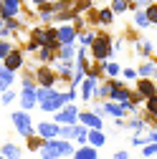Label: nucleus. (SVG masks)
Here are the masks:
<instances>
[{"mask_svg": "<svg viewBox=\"0 0 157 159\" xmlns=\"http://www.w3.org/2000/svg\"><path fill=\"white\" fill-rule=\"evenodd\" d=\"M86 53H89L86 48H78V51H76V58H78V61H86Z\"/></svg>", "mask_w": 157, "mask_h": 159, "instance_id": "a19ab883", "label": "nucleus"}, {"mask_svg": "<svg viewBox=\"0 0 157 159\" xmlns=\"http://www.w3.org/2000/svg\"><path fill=\"white\" fill-rule=\"evenodd\" d=\"M124 76H127V78H134V76H137V71H132V68H127V71H124Z\"/></svg>", "mask_w": 157, "mask_h": 159, "instance_id": "a18cd8bd", "label": "nucleus"}, {"mask_svg": "<svg viewBox=\"0 0 157 159\" xmlns=\"http://www.w3.org/2000/svg\"><path fill=\"white\" fill-rule=\"evenodd\" d=\"M23 63H26V56H23V51L21 48H13L8 56H5V61H3V68H8V71H18V68H23Z\"/></svg>", "mask_w": 157, "mask_h": 159, "instance_id": "6e6552de", "label": "nucleus"}, {"mask_svg": "<svg viewBox=\"0 0 157 159\" xmlns=\"http://www.w3.org/2000/svg\"><path fill=\"white\" fill-rule=\"evenodd\" d=\"M142 154H145V157H155V154H157V142H152V144H147V147L142 149Z\"/></svg>", "mask_w": 157, "mask_h": 159, "instance_id": "4c0bfd02", "label": "nucleus"}, {"mask_svg": "<svg viewBox=\"0 0 157 159\" xmlns=\"http://www.w3.org/2000/svg\"><path fill=\"white\" fill-rule=\"evenodd\" d=\"M155 89H157V84H155Z\"/></svg>", "mask_w": 157, "mask_h": 159, "instance_id": "3c124183", "label": "nucleus"}, {"mask_svg": "<svg viewBox=\"0 0 157 159\" xmlns=\"http://www.w3.org/2000/svg\"><path fill=\"white\" fill-rule=\"evenodd\" d=\"M5 23V28L10 30V33H18V30H21L23 25H21V20H18V18H10V20H3Z\"/></svg>", "mask_w": 157, "mask_h": 159, "instance_id": "c756f323", "label": "nucleus"}, {"mask_svg": "<svg viewBox=\"0 0 157 159\" xmlns=\"http://www.w3.org/2000/svg\"><path fill=\"white\" fill-rule=\"evenodd\" d=\"M112 18H114V15H112V10H109V8H102V10H99V20H102V23H107V25H109V23H112Z\"/></svg>", "mask_w": 157, "mask_h": 159, "instance_id": "7c9ffc66", "label": "nucleus"}, {"mask_svg": "<svg viewBox=\"0 0 157 159\" xmlns=\"http://www.w3.org/2000/svg\"><path fill=\"white\" fill-rule=\"evenodd\" d=\"M36 89H38V86H26V89H21V106H23V111L36 109V104H38Z\"/></svg>", "mask_w": 157, "mask_h": 159, "instance_id": "9b49d317", "label": "nucleus"}, {"mask_svg": "<svg viewBox=\"0 0 157 159\" xmlns=\"http://www.w3.org/2000/svg\"><path fill=\"white\" fill-rule=\"evenodd\" d=\"M13 81H15V73L8 68H0V93H5L13 86Z\"/></svg>", "mask_w": 157, "mask_h": 159, "instance_id": "2eb2a0df", "label": "nucleus"}, {"mask_svg": "<svg viewBox=\"0 0 157 159\" xmlns=\"http://www.w3.org/2000/svg\"><path fill=\"white\" fill-rule=\"evenodd\" d=\"M53 56H56V51H51V48H38V61H41V63L53 61Z\"/></svg>", "mask_w": 157, "mask_h": 159, "instance_id": "a878e982", "label": "nucleus"}, {"mask_svg": "<svg viewBox=\"0 0 157 159\" xmlns=\"http://www.w3.org/2000/svg\"><path fill=\"white\" fill-rule=\"evenodd\" d=\"M10 119H13V126H15V131L21 134L23 139H28V136H33V121H31V114L28 111H13L10 114Z\"/></svg>", "mask_w": 157, "mask_h": 159, "instance_id": "7ed1b4c3", "label": "nucleus"}, {"mask_svg": "<svg viewBox=\"0 0 157 159\" xmlns=\"http://www.w3.org/2000/svg\"><path fill=\"white\" fill-rule=\"evenodd\" d=\"M155 68H157V66H155L152 61H147V63H142V66H140V76H142V78H145V76H152V73H155Z\"/></svg>", "mask_w": 157, "mask_h": 159, "instance_id": "c85d7f7f", "label": "nucleus"}, {"mask_svg": "<svg viewBox=\"0 0 157 159\" xmlns=\"http://www.w3.org/2000/svg\"><path fill=\"white\" fill-rule=\"evenodd\" d=\"M36 96H38V106H41V111H48V114H56L61 111L69 101H66V93L56 91V89H36Z\"/></svg>", "mask_w": 157, "mask_h": 159, "instance_id": "f257e3e1", "label": "nucleus"}, {"mask_svg": "<svg viewBox=\"0 0 157 159\" xmlns=\"http://www.w3.org/2000/svg\"><path fill=\"white\" fill-rule=\"evenodd\" d=\"M147 111H150L152 116H157V93H155L152 98H147Z\"/></svg>", "mask_w": 157, "mask_h": 159, "instance_id": "72a5a7b5", "label": "nucleus"}, {"mask_svg": "<svg viewBox=\"0 0 157 159\" xmlns=\"http://www.w3.org/2000/svg\"><path fill=\"white\" fill-rule=\"evenodd\" d=\"M13 51V46L8 43V41H0V58H3V61H5V56Z\"/></svg>", "mask_w": 157, "mask_h": 159, "instance_id": "c9c22d12", "label": "nucleus"}, {"mask_svg": "<svg viewBox=\"0 0 157 159\" xmlns=\"http://www.w3.org/2000/svg\"><path fill=\"white\" fill-rule=\"evenodd\" d=\"M96 86H99V78H94V76H86L84 78V81H81V101H91Z\"/></svg>", "mask_w": 157, "mask_h": 159, "instance_id": "4468645a", "label": "nucleus"}, {"mask_svg": "<svg viewBox=\"0 0 157 159\" xmlns=\"http://www.w3.org/2000/svg\"><path fill=\"white\" fill-rule=\"evenodd\" d=\"M41 159H61V157H74V144L64 142V139H51V142L41 144Z\"/></svg>", "mask_w": 157, "mask_h": 159, "instance_id": "f03ea898", "label": "nucleus"}, {"mask_svg": "<svg viewBox=\"0 0 157 159\" xmlns=\"http://www.w3.org/2000/svg\"><path fill=\"white\" fill-rule=\"evenodd\" d=\"M104 142H107V136H104L102 129H89V142H86L89 147H94V149L96 147H104Z\"/></svg>", "mask_w": 157, "mask_h": 159, "instance_id": "a211bd4d", "label": "nucleus"}, {"mask_svg": "<svg viewBox=\"0 0 157 159\" xmlns=\"http://www.w3.org/2000/svg\"><path fill=\"white\" fill-rule=\"evenodd\" d=\"M76 129H78V124H66V126H58V139L69 142V139H74V136H76Z\"/></svg>", "mask_w": 157, "mask_h": 159, "instance_id": "412c9836", "label": "nucleus"}, {"mask_svg": "<svg viewBox=\"0 0 157 159\" xmlns=\"http://www.w3.org/2000/svg\"><path fill=\"white\" fill-rule=\"evenodd\" d=\"M134 3H140V5L145 3V5H150V0H134Z\"/></svg>", "mask_w": 157, "mask_h": 159, "instance_id": "49530a36", "label": "nucleus"}, {"mask_svg": "<svg viewBox=\"0 0 157 159\" xmlns=\"http://www.w3.org/2000/svg\"><path fill=\"white\" fill-rule=\"evenodd\" d=\"M76 30H74V25H69V23H61L56 28V41H58V46H66V43H74L76 41Z\"/></svg>", "mask_w": 157, "mask_h": 159, "instance_id": "1a4fd4ad", "label": "nucleus"}, {"mask_svg": "<svg viewBox=\"0 0 157 159\" xmlns=\"http://www.w3.org/2000/svg\"><path fill=\"white\" fill-rule=\"evenodd\" d=\"M23 8V0H3L0 3V18L3 20H10V18H18Z\"/></svg>", "mask_w": 157, "mask_h": 159, "instance_id": "0eeeda50", "label": "nucleus"}, {"mask_svg": "<svg viewBox=\"0 0 157 159\" xmlns=\"http://www.w3.org/2000/svg\"><path fill=\"white\" fill-rule=\"evenodd\" d=\"M74 71H76V66H74L71 61H58L56 76H58V78H69V81H71V76H74Z\"/></svg>", "mask_w": 157, "mask_h": 159, "instance_id": "dca6fc26", "label": "nucleus"}, {"mask_svg": "<svg viewBox=\"0 0 157 159\" xmlns=\"http://www.w3.org/2000/svg\"><path fill=\"white\" fill-rule=\"evenodd\" d=\"M36 134L43 139V142H51V139H58V124L53 121H41L36 126Z\"/></svg>", "mask_w": 157, "mask_h": 159, "instance_id": "9d476101", "label": "nucleus"}, {"mask_svg": "<svg viewBox=\"0 0 157 159\" xmlns=\"http://www.w3.org/2000/svg\"><path fill=\"white\" fill-rule=\"evenodd\" d=\"M0 3H3V0H0Z\"/></svg>", "mask_w": 157, "mask_h": 159, "instance_id": "603ef678", "label": "nucleus"}, {"mask_svg": "<svg viewBox=\"0 0 157 159\" xmlns=\"http://www.w3.org/2000/svg\"><path fill=\"white\" fill-rule=\"evenodd\" d=\"M129 0H112V10L114 13H124V10H129Z\"/></svg>", "mask_w": 157, "mask_h": 159, "instance_id": "cd10ccee", "label": "nucleus"}, {"mask_svg": "<svg viewBox=\"0 0 157 159\" xmlns=\"http://www.w3.org/2000/svg\"><path fill=\"white\" fill-rule=\"evenodd\" d=\"M0 154H3L5 159H21V149H18L15 144H3V149H0Z\"/></svg>", "mask_w": 157, "mask_h": 159, "instance_id": "4be33fe9", "label": "nucleus"}, {"mask_svg": "<svg viewBox=\"0 0 157 159\" xmlns=\"http://www.w3.org/2000/svg\"><path fill=\"white\" fill-rule=\"evenodd\" d=\"M74 98H76V89H69V91H66V101L71 104V101H74Z\"/></svg>", "mask_w": 157, "mask_h": 159, "instance_id": "79ce46f5", "label": "nucleus"}, {"mask_svg": "<svg viewBox=\"0 0 157 159\" xmlns=\"http://www.w3.org/2000/svg\"><path fill=\"white\" fill-rule=\"evenodd\" d=\"M145 13H147V20L150 23H157V5H147Z\"/></svg>", "mask_w": 157, "mask_h": 159, "instance_id": "2f4dec72", "label": "nucleus"}, {"mask_svg": "<svg viewBox=\"0 0 157 159\" xmlns=\"http://www.w3.org/2000/svg\"><path fill=\"white\" fill-rule=\"evenodd\" d=\"M74 139H76V142L84 147V144L89 142V129H86V126H78V129H76V136H74Z\"/></svg>", "mask_w": 157, "mask_h": 159, "instance_id": "bb28decb", "label": "nucleus"}, {"mask_svg": "<svg viewBox=\"0 0 157 159\" xmlns=\"http://www.w3.org/2000/svg\"><path fill=\"white\" fill-rule=\"evenodd\" d=\"M31 3H33L36 8H41V5H46V3H53V0H31Z\"/></svg>", "mask_w": 157, "mask_h": 159, "instance_id": "37998d69", "label": "nucleus"}, {"mask_svg": "<svg viewBox=\"0 0 157 159\" xmlns=\"http://www.w3.org/2000/svg\"><path fill=\"white\" fill-rule=\"evenodd\" d=\"M127 126H129V129H137V131H142V129H145V121H142L140 116H134V119H132V121H129Z\"/></svg>", "mask_w": 157, "mask_h": 159, "instance_id": "f704fd0d", "label": "nucleus"}, {"mask_svg": "<svg viewBox=\"0 0 157 159\" xmlns=\"http://www.w3.org/2000/svg\"><path fill=\"white\" fill-rule=\"evenodd\" d=\"M112 86H114V81H107V84H102V86H96L94 96H99V98H109V93H112Z\"/></svg>", "mask_w": 157, "mask_h": 159, "instance_id": "5701e85b", "label": "nucleus"}, {"mask_svg": "<svg viewBox=\"0 0 157 159\" xmlns=\"http://www.w3.org/2000/svg\"><path fill=\"white\" fill-rule=\"evenodd\" d=\"M134 25H137V28H147V25H150L145 10H134Z\"/></svg>", "mask_w": 157, "mask_h": 159, "instance_id": "b1692460", "label": "nucleus"}, {"mask_svg": "<svg viewBox=\"0 0 157 159\" xmlns=\"http://www.w3.org/2000/svg\"><path fill=\"white\" fill-rule=\"evenodd\" d=\"M137 48H140V51H142L145 56H150V53H152V43H150V41H142V43L137 46Z\"/></svg>", "mask_w": 157, "mask_h": 159, "instance_id": "58836bf2", "label": "nucleus"}, {"mask_svg": "<svg viewBox=\"0 0 157 159\" xmlns=\"http://www.w3.org/2000/svg\"><path fill=\"white\" fill-rule=\"evenodd\" d=\"M36 81H38L41 89H53L56 81H58V76H56V71H51L48 66H38V68H36Z\"/></svg>", "mask_w": 157, "mask_h": 159, "instance_id": "423d86ee", "label": "nucleus"}, {"mask_svg": "<svg viewBox=\"0 0 157 159\" xmlns=\"http://www.w3.org/2000/svg\"><path fill=\"white\" fill-rule=\"evenodd\" d=\"M0 159H5V157H3V154H0Z\"/></svg>", "mask_w": 157, "mask_h": 159, "instance_id": "09e8293b", "label": "nucleus"}, {"mask_svg": "<svg viewBox=\"0 0 157 159\" xmlns=\"http://www.w3.org/2000/svg\"><path fill=\"white\" fill-rule=\"evenodd\" d=\"M78 38H81V46H84V48L94 43V33H86V30H84V33H78Z\"/></svg>", "mask_w": 157, "mask_h": 159, "instance_id": "473e14b6", "label": "nucleus"}, {"mask_svg": "<svg viewBox=\"0 0 157 159\" xmlns=\"http://www.w3.org/2000/svg\"><path fill=\"white\" fill-rule=\"evenodd\" d=\"M26 142H28V152H38V149H41V144H43V139L38 136V134H33V136L26 139Z\"/></svg>", "mask_w": 157, "mask_h": 159, "instance_id": "393cba45", "label": "nucleus"}, {"mask_svg": "<svg viewBox=\"0 0 157 159\" xmlns=\"http://www.w3.org/2000/svg\"><path fill=\"white\" fill-rule=\"evenodd\" d=\"M56 56H58V61H71V58L76 56V48H74V43L58 46V48H56Z\"/></svg>", "mask_w": 157, "mask_h": 159, "instance_id": "aec40b11", "label": "nucleus"}, {"mask_svg": "<svg viewBox=\"0 0 157 159\" xmlns=\"http://www.w3.org/2000/svg\"><path fill=\"white\" fill-rule=\"evenodd\" d=\"M155 91H157V89H155V84H152V81H147V78H142V81L137 84V93H140L142 98H152V96H155Z\"/></svg>", "mask_w": 157, "mask_h": 159, "instance_id": "6ab92c4d", "label": "nucleus"}, {"mask_svg": "<svg viewBox=\"0 0 157 159\" xmlns=\"http://www.w3.org/2000/svg\"><path fill=\"white\" fill-rule=\"evenodd\" d=\"M13 98H15V91H10V89H8V91L3 93V104H10Z\"/></svg>", "mask_w": 157, "mask_h": 159, "instance_id": "ea45409f", "label": "nucleus"}, {"mask_svg": "<svg viewBox=\"0 0 157 159\" xmlns=\"http://www.w3.org/2000/svg\"><path fill=\"white\" fill-rule=\"evenodd\" d=\"M155 76H157V68H155Z\"/></svg>", "mask_w": 157, "mask_h": 159, "instance_id": "8fccbe9b", "label": "nucleus"}, {"mask_svg": "<svg viewBox=\"0 0 157 159\" xmlns=\"http://www.w3.org/2000/svg\"><path fill=\"white\" fill-rule=\"evenodd\" d=\"M76 121H78V106H74V104H66L61 111L53 114V124H58V126L76 124Z\"/></svg>", "mask_w": 157, "mask_h": 159, "instance_id": "39448f33", "label": "nucleus"}, {"mask_svg": "<svg viewBox=\"0 0 157 159\" xmlns=\"http://www.w3.org/2000/svg\"><path fill=\"white\" fill-rule=\"evenodd\" d=\"M91 48V56L96 58V61H107V58L112 56V41H109V35H94V43L89 46Z\"/></svg>", "mask_w": 157, "mask_h": 159, "instance_id": "20e7f679", "label": "nucleus"}, {"mask_svg": "<svg viewBox=\"0 0 157 159\" xmlns=\"http://www.w3.org/2000/svg\"><path fill=\"white\" fill-rule=\"evenodd\" d=\"M104 71L114 78V76H119V66H117V63H104Z\"/></svg>", "mask_w": 157, "mask_h": 159, "instance_id": "e433bc0d", "label": "nucleus"}, {"mask_svg": "<svg viewBox=\"0 0 157 159\" xmlns=\"http://www.w3.org/2000/svg\"><path fill=\"white\" fill-rule=\"evenodd\" d=\"M152 139H155V142H157V131H155V134H152Z\"/></svg>", "mask_w": 157, "mask_h": 159, "instance_id": "de8ad7c7", "label": "nucleus"}, {"mask_svg": "<svg viewBox=\"0 0 157 159\" xmlns=\"http://www.w3.org/2000/svg\"><path fill=\"white\" fill-rule=\"evenodd\" d=\"M114 159H129V154H127V152H117Z\"/></svg>", "mask_w": 157, "mask_h": 159, "instance_id": "c03bdc74", "label": "nucleus"}, {"mask_svg": "<svg viewBox=\"0 0 157 159\" xmlns=\"http://www.w3.org/2000/svg\"><path fill=\"white\" fill-rule=\"evenodd\" d=\"M109 98H112V101H117V104H129V101H132V93H129V89H124L122 84H117V81H114Z\"/></svg>", "mask_w": 157, "mask_h": 159, "instance_id": "ddd939ff", "label": "nucleus"}, {"mask_svg": "<svg viewBox=\"0 0 157 159\" xmlns=\"http://www.w3.org/2000/svg\"><path fill=\"white\" fill-rule=\"evenodd\" d=\"M78 121H81V126H86V129H102L104 126L102 116H96L94 111H78Z\"/></svg>", "mask_w": 157, "mask_h": 159, "instance_id": "f8f14e48", "label": "nucleus"}, {"mask_svg": "<svg viewBox=\"0 0 157 159\" xmlns=\"http://www.w3.org/2000/svg\"><path fill=\"white\" fill-rule=\"evenodd\" d=\"M74 159H99V152L94 147H89V144H84V147H78L74 152Z\"/></svg>", "mask_w": 157, "mask_h": 159, "instance_id": "f3484780", "label": "nucleus"}]
</instances>
